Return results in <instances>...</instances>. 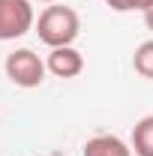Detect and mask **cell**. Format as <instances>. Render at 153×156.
Returning a JSON list of instances; mask_svg holds the SVG:
<instances>
[{
  "label": "cell",
  "mask_w": 153,
  "mask_h": 156,
  "mask_svg": "<svg viewBox=\"0 0 153 156\" xmlns=\"http://www.w3.org/2000/svg\"><path fill=\"white\" fill-rule=\"evenodd\" d=\"M36 33L39 39L48 45V48H63V45H72L81 33V18L72 6H45L39 12V21H36Z\"/></svg>",
  "instance_id": "obj_1"
},
{
  "label": "cell",
  "mask_w": 153,
  "mask_h": 156,
  "mask_svg": "<svg viewBox=\"0 0 153 156\" xmlns=\"http://www.w3.org/2000/svg\"><path fill=\"white\" fill-rule=\"evenodd\" d=\"M3 69H6V78L15 84V87H24V90H33L45 81V72L48 66L39 60L36 51L30 48H15L12 54H6L3 60Z\"/></svg>",
  "instance_id": "obj_2"
},
{
  "label": "cell",
  "mask_w": 153,
  "mask_h": 156,
  "mask_svg": "<svg viewBox=\"0 0 153 156\" xmlns=\"http://www.w3.org/2000/svg\"><path fill=\"white\" fill-rule=\"evenodd\" d=\"M36 24L30 0H0V42L21 39Z\"/></svg>",
  "instance_id": "obj_3"
},
{
  "label": "cell",
  "mask_w": 153,
  "mask_h": 156,
  "mask_svg": "<svg viewBox=\"0 0 153 156\" xmlns=\"http://www.w3.org/2000/svg\"><path fill=\"white\" fill-rule=\"evenodd\" d=\"M45 66H48L51 75H57V78H75V75H81V69H84V57H81L78 48L63 45V48H51Z\"/></svg>",
  "instance_id": "obj_4"
},
{
  "label": "cell",
  "mask_w": 153,
  "mask_h": 156,
  "mask_svg": "<svg viewBox=\"0 0 153 156\" xmlns=\"http://www.w3.org/2000/svg\"><path fill=\"white\" fill-rule=\"evenodd\" d=\"M84 156H132V147L117 135H93L84 144Z\"/></svg>",
  "instance_id": "obj_5"
},
{
  "label": "cell",
  "mask_w": 153,
  "mask_h": 156,
  "mask_svg": "<svg viewBox=\"0 0 153 156\" xmlns=\"http://www.w3.org/2000/svg\"><path fill=\"white\" fill-rule=\"evenodd\" d=\"M132 153L135 156H153V114L141 117L132 129Z\"/></svg>",
  "instance_id": "obj_6"
},
{
  "label": "cell",
  "mask_w": 153,
  "mask_h": 156,
  "mask_svg": "<svg viewBox=\"0 0 153 156\" xmlns=\"http://www.w3.org/2000/svg\"><path fill=\"white\" fill-rule=\"evenodd\" d=\"M132 66H135V72H138L141 78H150V81H153V39L141 42V45L135 48Z\"/></svg>",
  "instance_id": "obj_7"
},
{
  "label": "cell",
  "mask_w": 153,
  "mask_h": 156,
  "mask_svg": "<svg viewBox=\"0 0 153 156\" xmlns=\"http://www.w3.org/2000/svg\"><path fill=\"white\" fill-rule=\"evenodd\" d=\"M114 12H147L153 0H105Z\"/></svg>",
  "instance_id": "obj_8"
},
{
  "label": "cell",
  "mask_w": 153,
  "mask_h": 156,
  "mask_svg": "<svg viewBox=\"0 0 153 156\" xmlns=\"http://www.w3.org/2000/svg\"><path fill=\"white\" fill-rule=\"evenodd\" d=\"M144 24H147V30L153 33V6L147 9V12H144Z\"/></svg>",
  "instance_id": "obj_9"
},
{
  "label": "cell",
  "mask_w": 153,
  "mask_h": 156,
  "mask_svg": "<svg viewBox=\"0 0 153 156\" xmlns=\"http://www.w3.org/2000/svg\"><path fill=\"white\" fill-rule=\"evenodd\" d=\"M39 3H57V0H39Z\"/></svg>",
  "instance_id": "obj_10"
}]
</instances>
